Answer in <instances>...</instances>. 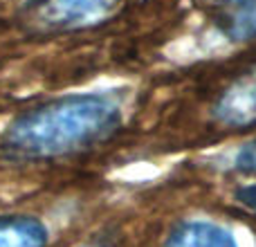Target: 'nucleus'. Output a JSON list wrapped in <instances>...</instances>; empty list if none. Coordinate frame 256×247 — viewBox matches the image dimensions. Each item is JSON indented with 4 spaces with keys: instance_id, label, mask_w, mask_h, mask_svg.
I'll list each match as a JSON object with an SVG mask.
<instances>
[{
    "instance_id": "obj_1",
    "label": "nucleus",
    "mask_w": 256,
    "mask_h": 247,
    "mask_svg": "<svg viewBox=\"0 0 256 247\" xmlns=\"http://www.w3.org/2000/svg\"><path fill=\"white\" fill-rule=\"evenodd\" d=\"M122 124V104L112 94H72L27 110L9 124L2 148L27 160L58 158L106 140Z\"/></svg>"
},
{
    "instance_id": "obj_2",
    "label": "nucleus",
    "mask_w": 256,
    "mask_h": 247,
    "mask_svg": "<svg viewBox=\"0 0 256 247\" xmlns=\"http://www.w3.org/2000/svg\"><path fill=\"white\" fill-rule=\"evenodd\" d=\"M120 0H45L40 16L50 25L88 27L112 16Z\"/></svg>"
},
{
    "instance_id": "obj_3",
    "label": "nucleus",
    "mask_w": 256,
    "mask_h": 247,
    "mask_svg": "<svg viewBox=\"0 0 256 247\" xmlns=\"http://www.w3.org/2000/svg\"><path fill=\"white\" fill-rule=\"evenodd\" d=\"M216 117L227 126H248L256 122V70L227 88L216 104Z\"/></svg>"
},
{
    "instance_id": "obj_4",
    "label": "nucleus",
    "mask_w": 256,
    "mask_h": 247,
    "mask_svg": "<svg viewBox=\"0 0 256 247\" xmlns=\"http://www.w3.org/2000/svg\"><path fill=\"white\" fill-rule=\"evenodd\" d=\"M166 247H238L227 227L212 220H189L168 238Z\"/></svg>"
},
{
    "instance_id": "obj_5",
    "label": "nucleus",
    "mask_w": 256,
    "mask_h": 247,
    "mask_svg": "<svg viewBox=\"0 0 256 247\" xmlns=\"http://www.w3.org/2000/svg\"><path fill=\"white\" fill-rule=\"evenodd\" d=\"M48 230L32 216H0V247H45Z\"/></svg>"
},
{
    "instance_id": "obj_6",
    "label": "nucleus",
    "mask_w": 256,
    "mask_h": 247,
    "mask_svg": "<svg viewBox=\"0 0 256 247\" xmlns=\"http://www.w3.org/2000/svg\"><path fill=\"white\" fill-rule=\"evenodd\" d=\"M232 38L248 40L256 36V0H240L227 27Z\"/></svg>"
},
{
    "instance_id": "obj_7",
    "label": "nucleus",
    "mask_w": 256,
    "mask_h": 247,
    "mask_svg": "<svg viewBox=\"0 0 256 247\" xmlns=\"http://www.w3.org/2000/svg\"><path fill=\"white\" fill-rule=\"evenodd\" d=\"M234 168L240 173H256V137L238 148L234 155Z\"/></svg>"
},
{
    "instance_id": "obj_8",
    "label": "nucleus",
    "mask_w": 256,
    "mask_h": 247,
    "mask_svg": "<svg viewBox=\"0 0 256 247\" xmlns=\"http://www.w3.org/2000/svg\"><path fill=\"white\" fill-rule=\"evenodd\" d=\"M236 198H238V202H243L245 207H250L252 212H256V184H252V186H245V189H240Z\"/></svg>"
},
{
    "instance_id": "obj_9",
    "label": "nucleus",
    "mask_w": 256,
    "mask_h": 247,
    "mask_svg": "<svg viewBox=\"0 0 256 247\" xmlns=\"http://www.w3.org/2000/svg\"><path fill=\"white\" fill-rule=\"evenodd\" d=\"M227 2H234V4H238V2H240V0H227Z\"/></svg>"
},
{
    "instance_id": "obj_10",
    "label": "nucleus",
    "mask_w": 256,
    "mask_h": 247,
    "mask_svg": "<svg viewBox=\"0 0 256 247\" xmlns=\"http://www.w3.org/2000/svg\"><path fill=\"white\" fill-rule=\"evenodd\" d=\"M88 247H99V245H88Z\"/></svg>"
}]
</instances>
